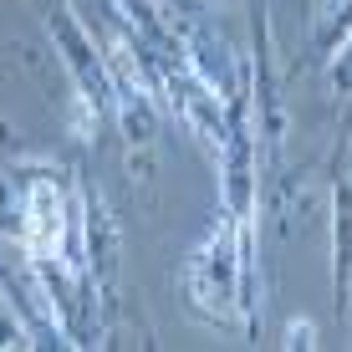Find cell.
<instances>
[{"instance_id":"obj_1","label":"cell","mask_w":352,"mask_h":352,"mask_svg":"<svg viewBox=\"0 0 352 352\" xmlns=\"http://www.w3.org/2000/svg\"><path fill=\"white\" fill-rule=\"evenodd\" d=\"M62 240H67V210H62V189L52 179L31 189L26 199V245L36 261H56L62 256Z\"/></svg>"}]
</instances>
